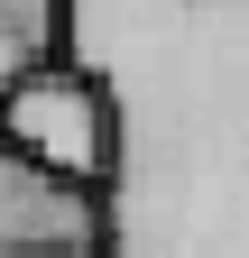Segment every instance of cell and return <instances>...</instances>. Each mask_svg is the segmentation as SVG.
I'll return each instance as SVG.
<instances>
[{"mask_svg":"<svg viewBox=\"0 0 249 258\" xmlns=\"http://www.w3.org/2000/svg\"><path fill=\"white\" fill-rule=\"evenodd\" d=\"M65 64L111 111L102 258H249V0H65Z\"/></svg>","mask_w":249,"mask_h":258,"instance_id":"cell-1","label":"cell"},{"mask_svg":"<svg viewBox=\"0 0 249 258\" xmlns=\"http://www.w3.org/2000/svg\"><path fill=\"white\" fill-rule=\"evenodd\" d=\"M0 148L28 157V166L55 175V184H74V194H102V175H111V111H102V92L55 55V64H37V74H19L0 92Z\"/></svg>","mask_w":249,"mask_h":258,"instance_id":"cell-2","label":"cell"},{"mask_svg":"<svg viewBox=\"0 0 249 258\" xmlns=\"http://www.w3.org/2000/svg\"><path fill=\"white\" fill-rule=\"evenodd\" d=\"M0 258H102V203L0 148Z\"/></svg>","mask_w":249,"mask_h":258,"instance_id":"cell-3","label":"cell"},{"mask_svg":"<svg viewBox=\"0 0 249 258\" xmlns=\"http://www.w3.org/2000/svg\"><path fill=\"white\" fill-rule=\"evenodd\" d=\"M65 55V0H0V92Z\"/></svg>","mask_w":249,"mask_h":258,"instance_id":"cell-4","label":"cell"}]
</instances>
